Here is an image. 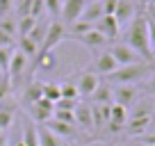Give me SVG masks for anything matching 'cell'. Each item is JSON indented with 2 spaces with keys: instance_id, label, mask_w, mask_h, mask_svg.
<instances>
[{
  "instance_id": "obj_20",
  "label": "cell",
  "mask_w": 155,
  "mask_h": 146,
  "mask_svg": "<svg viewBox=\"0 0 155 146\" xmlns=\"http://www.w3.org/2000/svg\"><path fill=\"white\" fill-rule=\"evenodd\" d=\"M89 98H91V105H112V103H114V98H112V85L101 82Z\"/></svg>"
},
{
  "instance_id": "obj_36",
  "label": "cell",
  "mask_w": 155,
  "mask_h": 146,
  "mask_svg": "<svg viewBox=\"0 0 155 146\" xmlns=\"http://www.w3.org/2000/svg\"><path fill=\"white\" fill-rule=\"evenodd\" d=\"M146 18H148L150 25H155V5H148V7H146Z\"/></svg>"
},
{
  "instance_id": "obj_31",
  "label": "cell",
  "mask_w": 155,
  "mask_h": 146,
  "mask_svg": "<svg viewBox=\"0 0 155 146\" xmlns=\"http://www.w3.org/2000/svg\"><path fill=\"white\" fill-rule=\"evenodd\" d=\"M141 91H144L146 96H155V73H153V75H148V80H146V85H144Z\"/></svg>"
},
{
  "instance_id": "obj_26",
  "label": "cell",
  "mask_w": 155,
  "mask_h": 146,
  "mask_svg": "<svg viewBox=\"0 0 155 146\" xmlns=\"http://www.w3.org/2000/svg\"><path fill=\"white\" fill-rule=\"evenodd\" d=\"M0 30L7 32L9 37H16V34H18V21L12 18V16H2V18H0Z\"/></svg>"
},
{
  "instance_id": "obj_41",
  "label": "cell",
  "mask_w": 155,
  "mask_h": 146,
  "mask_svg": "<svg viewBox=\"0 0 155 146\" xmlns=\"http://www.w3.org/2000/svg\"><path fill=\"white\" fill-rule=\"evenodd\" d=\"M64 146H73V144H68V141H64Z\"/></svg>"
},
{
  "instance_id": "obj_6",
  "label": "cell",
  "mask_w": 155,
  "mask_h": 146,
  "mask_svg": "<svg viewBox=\"0 0 155 146\" xmlns=\"http://www.w3.org/2000/svg\"><path fill=\"white\" fill-rule=\"evenodd\" d=\"M71 80L75 82L80 98H89L94 91H96V87L101 85V75H96L91 68H84V71H80V73H78V78H71Z\"/></svg>"
},
{
  "instance_id": "obj_12",
  "label": "cell",
  "mask_w": 155,
  "mask_h": 146,
  "mask_svg": "<svg viewBox=\"0 0 155 146\" xmlns=\"http://www.w3.org/2000/svg\"><path fill=\"white\" fill-rule=\"evenodd\" d=\"M94 28H96L103 37H107L110 41L119 39V34H121V25H119V21H116L112 14H105L101 21H96V25H94Z\"/></svg>"
},
{
  "instance_id": "obj_40",
  "label": "cell",
  "mask_w": 155,
  "mask_h": 146,
  "mask_svg": "<svg viewBox=\"0 0 155 146\" xmlns=\"http://www.w3.org/2000/svg\"><path fill=\"white\" fill-rule=\"evenodd\" d=\"M144 2L146 5H155V0H144Z\"/></svg>"
},
{
  "instance_id": "obj_15",
  "label": "cell",
  "mask_w": 155,
  "mask_h": 146,
  "mask_svg": "<svg viewBox=\"0 0 155 146\" xmlns=\"http://www.w3.org/2000/svg\"><path fill=\"white\" fill-rule=\"evenodd\" d=\"M137 14V7L132 0H119V5L114 9V18L119 21V25H126L132 21V16Z\"/></svg>"
},
{
  "instance_id": "obj_7",
  "label": "cell",
  "mask_w": 155,
  "mask_h": 146,
  "mask_svg": "<svg viewBox=\"0 0 155 146\" xmlns=\"http://www.w3.org/2000/svg\"><path fill=\"white\" fill-rule=\"evenodd\" d=\"M116 68H119V64L114 62V57H112L110 48H105V50H98V53L94 55L91 71L96 73V75H103V78H107V75H110V73H114Z\"/></svg>"
},
{
  "instance_id": "obj_24",
  "label": "cell",
  "mask_w": 155,
  "mask_h": 146,
  "mask_svg": "<svg viewBox=\"0 0 155 146\" xmlns=\"http://www.w3.org/2000/svg\"><path fill=\"white\" fill-rule=\"evenodd\" d=\"M41 91H44V98L50 103H57L62 98V91H59L57 82H41Z\"/></svg>"
},
{
  "instance_id": "obj_25",
  "label": "cell",
  "mask_w": 155,
  "mask_h": 146,
  "mask_svg": "<svg viewBox=\"0 0 155 146\" xmlns=\"http://www.w3.org/2000/svg\"><path fill=\"white\" fill-rule=\"evenodd\" d=\"M59 91H62V98H66V101H78V98H80L78 87H75V82H73L71 78L64 80V82L59 85Z\"/></svg>"
},
{
  "instance_id": "obj_10",
  "label": "cell",
  "mask_w": 155,
  "mask_h": 146,
  "mask_svg": "<svg viewBox=\"0 0 155 146\" xmlns=\"http://www.w3.org/2000/svg\"><path fill=\"white\" fill-rule=\"evenodd\" d=\"M53 112H55V103L46 101V98H41V101H37L34 105L28 107L30 121H34V123H48L53 119Z\"/></svg>"
},
{
  "instance_id": "obj_27",
  "label": "cell",
  "mask_w": 155,
  "mask_h": 146,
  "mask_svg": "<svg viewBox=\"0 0 155 146\" xmlns=\"http://www.w3.org/2000/svg\"><path fill=\"white\" fill-rule=\"evenodd\" d=\"M62 2H64V0H44L46 14L50 16V21H53V18H59V14H62Z\"/></svg>"
},
{
  "instance_id": "obj_14",
  "label": "cell",
  "mask_w": 155,
  "mask_h": 146,
  "mask_svg": "<svg viewBox=\"0 0 155 146\" xmlns=\"http://www.w3.org/2000/svg\"><path fill=\"white\" fill-rule=\"evenodd\" d=\"M105 16V9H103V0H89L82 9V16L80 21H87V23L96 25V21H101Z\"/></svg>"
},
{
  "instance_id": "obj_1",
  "label": "cell",
  "mask_w": 155,
  "mask_h": 146,
  "mask_svg": "<svg viewBox=\"0 0 155 146\" xmlns=\"http://www.w3.org/2000/svg\"><path fill=\"white\" fill-rule=\"evenodd\" d=\"M123 44L130 46V48L135 50L144 62L155 64V57H153L150 46H148V21H146V12L137 9V14L132 16V21L128 23V28H126Z\"/></svg>"
},
{
  "instance_id": "obj_28",
  "label": "cell",
  "mask_w": 155,
  "mask_h": 146,
  "mask_svg": "<svg viewBox=\"0 0 155 146\" xmlns=\"http://www.w3.org/2000/svg\"><path fill=\"white\" fill-rule=\"evenodd\" d=\"M16 21H18V37H25L37 25V18H32V16H18Z\"/></svg>"
},
{
  "instance_id": "obj_34",
  "label": "cell",
  "mask_w": 155,
  "mask_h": 146,
  "mask_svg": "<svg viewBox=\"0 0 155 146\" xmlns=\"http://www.w3.org/2000/svg\"><path fill=\"white\" fill-rule=\"evenodd\" d=\"M116 5H119V0H103V9H105V14H112V16H114Z\"/></svg>"
},
{
  "instance_id": "obj_21",
  "label": "cell",
  "mask_w": 155,
  "mask_h": 146,
  "mask_svg": "<svg viewBox=\"0 0 155 146\" xmlns=\"http://www.w3.org/2000/svg\"><path fill=\"white\" fill-rule=\"evenodd\" d=\"M150 123H153V119H150V117L128 119V123H126V128H123V130H126L130 137H139V135H144V132H148V126H150Z\"/></svg>"
},
{
  "instance_id": "obj_5",
  "label": "cell",
  "mask_w": 155,
  "mask_h": 146,
  "mask_svg": "<svg viewBox=\"0 0 155 146\" xmlns=\"http://www.w3.org/2000/svg\"><path fill=\"white\" fill-rule=\"evenodd\" d=\"M112 98H114L116 105H123L130 110L141 98V89L137 85H116V87H112Z\"/></svg>"
},
{
  "instance_id": "obj_30",
  "label": "cell",
  "mask_w": 155,
  "mask_h": 146,
  "mask_svg": "<svg viewBox=\"0 0 155 146\" xmlns=\"http://www.w3.org/2000/svg\"><path fill=\"white\" fill-rule=\"evenodd\" d=\"M46 14V5H44V0H32V7H30V16L32 18H44Z\"/></svg>"
},
{
  "instance_id": "obj_32",
  "label": "cell",
  "mask_w": 155,
  "mask_h": 146,
  "mask_svg": "<svg viewBox=\"0 0 155 146\" xmlns=\"http://www.w3.org/2000/svg\"><path fill=\"white\" fill-rule=\"evenodd\" d=\"M12 5H14V0H0V18L12 16Z\"/></svg>"
},
{
  "instance_id": "obj_39",
  "label": "cell",
  "mask_w": 155,
  "mask_h": 146,
  "mask_svg": "<svg viewBox=\"0 0 155 146\" xmlns=\"http://www.w3.org/2000/svg\"><path fill=\"white\" fill-rule=\"evenodd\" d=\"M14 146H25V144H23V139H18V141H16Z\"/></svg>"
},
{
  "instance_id": "obj_38",
  "label": "cell",
  "mask_w": 155,
  "mask_h": 146,
  "mask_svg": "<svg viewBox=\"0 0 155 146\" xmlns=\"http://www.w3.org/2000/svg\"><path fill=\"white\" fill-rule=\"evenodd\" d=\"M5 80H7V73H2V71H0V85L5 82Z\"/></svg>"
},
{
  "instance_id": "obj_35",
  "label": "cell",
  "mask_w": 155,
  "mask_h": 146,
  "mask_svg": "<svg viewBox=\"0 0 155 146\" xmlns=\"http://www.w3.org/2000/svg\"><path fill=\"white\" fill-rule=\"evenodd\" d=\"M5 46H14V37H9L7 32L0 30V48H5Z\"/></svg>"
},
{
  "instance_id": "obj_23",
  "label": "cell",
  "mask_w": 155,
  "mask_h": 146,
  "mask_svg": "<svg viewBox=\"0 0 155 146\" xmlns=\"http://www.w3.org/2000/svg\"><path fill=\"white\" fill-rule=\"evenodd\" d=\"M46 28H48V21H41V23L37 21V25H34V28L30 30L25 37H28L30 41H34V44L41 48V44H44V37H46Z\"/></svg>"
},
{
  "instance_id": "obj_18",
  "label": "cell",
  "mask_w": 155,
  "mask_h": 146,
  "mask_svg": "<svg viewBox=\"0 0 155 146\" xmlns=\"http://www.w3.org/2000/svg\"><path fill=\"white\" fill-rule=\"evenodd\" d=\"M44 98V91H41V82L39 80H30L28 87L23 89V98H21V103H23L25 107L34 105L37 101H41Z\"/></svg>"
},
{
  "instance_id": "obj_4",
  "label": "cell",
  "mask_w": 155,
  "mask_h": 146,
  "mask_svg": "<svg viewBox=\"0 0 155 146\" xmlns=\"http://www.w3.org/2000/svg\"><path fill=\"white\" fill-rule=\"evenodd\" d=\"M28 64H30V59L25 57L21 50H14L12 62H9V68H7V80H9L12 89H16L21 85V80L25 78V73H28Z\"/></svg>"
},
{
  "instance_id": "obj_8",
  "label": "cell",
  "mask_w": 155,
  "mask_h": 146,
  "mask_svg": "<svg viewBox=\"0 0 155 146\" xmlns=\"http://www.w3.org/2000/svg\"><path fill=\"white\" fill-rule=\"evenodd\" d=\"M110 53H112V57H114V62L119 64V66H130V64L144 62V59H141L130 46L123 44V41L121 44H110Z\"/></svg>"
},
{
  "instance_id": "obj_3",
  "label": "cell",
  "mask_w": 155,
  "mask_h": 146,
  "mask_svg": "<svg viewBox=\"0 0 155 146\" xmlns=\"http://www.w3.org/2000/svg\"><path fill=\"white\" fill-rule=\"evenodd\" d=\"M64 39H68V32H66V25L62 23L59 18L48 21V28H46V37H44V44L39 48V55H48L62 44ZM37 55V57H39Z\"/></svg>"
},
{
  "instance_id": "obj_13",
  "label": "cell",
  "mask_w": 155,
  "mask_h": 146,
  "mask_svg": "<svg viewBox=\"0 0 155 146\" xmlns=\"http://www.w3.org/2000/svg\"><path fill=\"white\" fill-rule=\"evenodd\" d=\"M14 119H16V101L7 96L0 101V128L7 130L14 123Z\"/></svg>"
},
{
  "instance_id": "obj_37",
  "label": "cell",
  "mask_w": 155,
  "mask_h": 146,
  "mask_svg": "<svg viewBox=\"0 0 155 146\" xmlns=\"http://www.w3.org/2000/svg\"><path fill=\"white\" fill-rule=\"evenodd\" d=\"M7 144V137H5V132H2V135H0V146H5Z\"/></svg>"
},
{
  "instance_id": "obj_29",
  "label": "cell",
  "mask_w": 155,
  "mask_h": 146,
  "mask_svg": "<svg viewBox=\"0 0 155 146\" xmlns=\"http://www.w3.org/2000/svg\"><path fill=\"white\" fill-rule=\"evenodd\" d=\"M14 46H5V48H0V71L7 73L9 68V62H12V55H14Z\"/></svg>"
},
{
  "instance_id": "obj_11",
  "label": "cell",
  "mask_w": 155,
  "mask_h": 146,
  "mask_svg": "<svg viewBox=\"0 0 155 146\" xmlns=\"http://www.w3.org/2000/svg\"><path fill=\"white\" fill-rule=\"evenodd\" d=\"M75 41H80L82 46H87L91 53H98V50H105V48H110V44L112 41L107 39V37H103L101 32H98L96 28L94 30H89V32H84V34H80V37H75Z\"/></svg>"
},
{
  "instance_id": "obj_33",
  "label": "cell",
  "mask_w": 155,
  "mask_h": 146,
  "mask_svg": "<svg viewBox=\"0 0 155 146\" xmlns=\"http://www.w3.org/2000/svg\"><path fill=\"white\" fill-rule=\"evenodd\" d=\"M148 46H150V53H153V57H155V25H150V23H148Z\"/></svg>"
},
{
  "instance_id": "obj_16",
  "label": "cell",
  "mask_w": 155,
  "mask_h": 146,
  "mask_svg": "<svg viewBox=\"0 0 155 146\" xmlns=\"http://www.w3.org/2000/svg\"><path fill=\"white\" fill-rule=\"evenodd\" d=\"M37 126V137H39V146H64V139H59L46 123H34Z\"/></svg>"
},
{
  "instance_id": "obj_9",
  "label": "cell",
  "mask_w": 155,
  "mask_h": 146,
  "mask_svg": "<svg viewBox=\"0 0 155 146\" xmlns=\"http://www.w3.org/2000/svg\"><path fill=\"white\" fill-rule=\"evenodd\" d=\"M89 0H64L62 2V14H59V21H62L64 25H73L75 21H80V16H82V9L84 5H87Z\"/></svg>"
},
{
  "instance_id": "obj_22",
  "label": "cell",
  "mask_w": 155,
  "mask_h": 146,
  "mask_svg": "<svg viewBox=\"0 0 155 146\" xmlns=\"http://www.w3.org/2000/svg\"><path fill=\"white\" fill-rule=\"evenodd\" d=\"M18 50L30 59V62H34L37 55H39V46L34 44V41H30L28 37H18Z\"/></svg>"
},
{
  "instance_id": "obj_19",
  "label": "cell",
  "mask_w": 155,
  "mask_h": 146,
  "mask_svg": "<svg viewBox=\"0 0 155 146\" xmlns=\"http://www.w3.org/2000/svg\"><path fill=\"white\" fill-rule=\"evenodd\" d=\"M91 121L96 132L105 130L107 121H110V105H91Z\"/></svg>"
},
{
  "instance_id": "obj_2",
  "label": "cell",
  "mask_w": 155,
  "mask_h": 146,
  "mask_svg": "<svg viewBox=\"0 0 155 146\" xmlns=\"http://www.w3.org/2000/svg\"><path fill=\"white\" fill-rule=\"evenodd\" d=\"M155 64L150 62H139V64H130V66H119L114 73H110L105 78V82L110 85H137L141 82L144 78H148L150 75V68H153Z\"/></svg>"
},
{
  "instance_id": "obj_17",
  "label": "cell",
  "mask_w": 155,
  "mask_h": 146,
  "mask_svg": "<svg viewBox=\"0 0 155 146\" xmlns=\"http://www.w3.org/2000/svg\"><path fill=\"white\" fill-rule=\"evenodd\" d=\"M75 126L82 132H94V121H91V107L89 105H78L75 107Z\"/></svg>"
}]
</instances>
